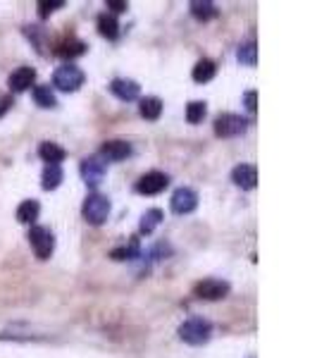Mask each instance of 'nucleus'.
<instances>
[{"instance_id":"obj_29","label":"nucleus","mask_w":317,"mask_h":358,"mask_svg":"<svg viewBox=\"0 0 317 358\" xmlns=\"http://www.w3.org/2000/svg\"><path fill=\"white\" fill-rule=\"evenodd\" d=\"M255 98H258V96H255V91L246 93V108L250 110V113H255V108H258V105H255Z\"/></svg>"},{"instance_id":"obj_16","label":"nucleus","mask_w":317,"mask_h":358,"mask_svg":"<svg viewBox=\"0 0 317 358\" xmlns=\"http://www.w3.org/2000/svg\"><path fill=\"white\" fill-rule=\"evenodd\" d=\"M215 72H217V67L213 60H208V58H203V60H198L196 67H193V72H191V77H193V81L196 84H205V81H210L215 77Z\"/></svg>"},{"instance_id":"obj_23","label":"nucleus","mask_w":317,"mask_h":358,"mask_svg":"<svg viewBox=\"0 0 317 358\" xmlns=\"http://www.w3.org/2000/svg\"><path fill=\"white\" fill-rule=\"evenodd\" d=\"M163 210L160 208H150V210H146L143 212V217H141V232L143 234H150L153 232L155 227L160 225V222H163Z\"/></svg>"},{"instance_id":"obj_6","label":"nucleus","mask_w":317,"mask_h":358,"mask_svg":"<svg viewBox=\"0 0 317 358\" xmlns=\"http://www.w3.org/2000/svg\"><path fill=\"white\" fill-rule=\"evenodd\" d=\"M193 294H196L198 299H205V301H220V299H225V296L229 294V282L208 277V279H203V282H198L196 287H193Z\"/></svg>"},{"instance_id":"obj_5","label":"nucleus","mask_w":317,"mask_h":358,"mask_svg":"<svg viewBox=\"0 0 317 358\" xmlns=\"http://www.w3.org/2000/svg\"><path fill=\"white\" fill-rule=\"evenodd\" d=\"M29 244L33 246V251H36V256L41 260L50 258V254L55 251V237L53 232H50L48 227H31L29 232Z\"/></svg>"},{"instance_id":"obj_12","label":"nucleus","mask_w":317,"mask_h":358,"mask_svg":"<svg viewBox=\"0 0 317 358\" xmlns=\"http://www.w3.org/2000/svg\"><path fill=\"white\" fill-rule=\"evenodd\" d=\"M110 91L115 93L120 100H136L138 98V93H141V86H138L136 81H131V79H115L113 84H110Z\"/></svg>"},{"instance_id":"obj_2","label":"nucleus","mask_w":317,"mask_h":358,"mask_svg":"<svg viewBox=\"0 0 317 358\" xmlns=\"http://www.w3.org/2000/svg\"><path fill=\"white\" fill-rule=\"evenodd\" d=\"M83 217H86V222H91V225H103L105 220H108L110 215V199L103 194H91L86 201H83Z\"/></svg>"},{"instance_id":"obj_19","label":"nucleus","mask_w":317,"mask_h":358,"mask_svg":"<svg viewBox=\"0 0 317 358\" xmlns=\"http://www.w3.org/2000/svg\"><path fill=\"white\" fill-rule=\"evenodd\" d=\"M138 110H141V117H146V120L155 122L160 115H163V100L155 98V96H148V98H143V100H141Z\"/></svg>"},{"instance_id":"obj_10","label":"nucleus","mask_w":317,"mask_h":358,"mask_svg":"<svg viewBox=\"0 0 317 358\" xmlns=\"http://www.w3.org/2000/svg\"><path fill=\"white\" fill-rule=\"evenodd\" d=\"M231 182L236 184V187L246 189V192H250V189H255V184H258V170H255V165H236L231 170Z\"/></svg>"},{"instance_id":"obj_22","label":"nucleus","mask_w":317,"mask_h":358,"mask_svg":"<svg viewBox=\"0 0 317 358\" xmlns=\"http://www.w3.org/2000/svg\"><path fill=\"white\" fill-rule=\"evenodd\" d=\"M191 15L200 22L215 20V17H217V5L215 3H200V0H196V3H191Z\"/></svg>"},{"instance_id":"obj_1","label":"nucleus","mask_w":317,"mask_h":358,"mask_svg":"<svg viewBox=\"0 0 317 358\" xmlns=\"http://www.w3.org/2000/svg\"><path fill=\"white\" fill-rule=\"evenodd\" d=\"M213 337V325L203 318H191V320L179 325V339L191 346H203Z\"/></svg>"},{"instance_id":"obj_3","label":"nucleus","mask_w":317,"mask_h":358,"mask_svg":"<svg viewBox=\"0 0 317 358\" xmlns=\"http://www.w3.org/2000/svg\"><path fill=\"white\" fill-rule=\"evenodd\" d=\"M248 130V120L241 115H234V113H225L215 120V134L222 139H234V137H241L243 132Z\"/></svg>"},{"instance_id":"obj_17","label":"nucleus","mask_w":317,"mask_h":358,"mask_svg":"<svg viewBox=\"0 0 317 358\" xmlns=\"http://www.w3.org/2000/svg\"><path fill=\"white\" fill-rule=\"evenodd\" d=\"M63 167L60 165H46V170H43L41 175V184L46 192H53V189H58L60 184H63Z\"/></svg>"},{"instance_id":"obj_25","label":"nucleus","mask_w":317,"mask_h":358,"mask_svg":"<svg viewBox=\"0 0 317 358\" xmlns=\"http://www.w3.org/2000/svg\"><path fill=\"white\" fill-rule=\"evenodd\" d=\"M205 113H208V108H205L203 100H191V103L186 105V120L191 122V125H198V122H203Z\"/></svg>"},{"instance_id":"obj_20","label":"nucleus","mask_w":317,"mask_h":358,"mask_svg":"<svg viewBox=\"0 0 317 358\" xmlns=\"http://www.w3.org/2000/svg\"><path fill=\"white\" fill-rule=\"evenodd\" d=\"M83 50H86V43L79 41V38H70V41L60 43L55 53H58L60 58H76V55H83Z\"/></svg>"},{"instance_id":"obj_14","label":"nucleus","mask_w":317,"mask_h":358,"mask_svg":"<svg viewBox=\"0 0 317 358\" xmlns=\"http://www.w3.org/2000/svg\"><path fill=\"white\" fill-rule=\"evenodd\" d=\"M38 155H41V160H46L48 165H60L65 160L67 150L53 141H43L41 146H38Z\"/></svg>"},{"instance_id":"obj_7","label":"nucleus","mask_w":317,"mask_h":358,"mask_svg":"<svg viewBox=\"0 0 317 358\" xmlns=\"http://www.w3.org/2000/svg\"><path fill=\"white\" fill-rule=\"evenodd\" d=\"M167 187H170V177H167L165 172H158V170L146 172V175L136 182V192L143 194V196H155V194L165 192Z\"/></svg>"},{"instance_id":"obj_18","label":"nucleus","mask_w":317,"mask_h":358,"mask_svg":"<svg viewBox=\"0 0 317 358\" xmlns=\"http://www.w3.org/2000/svg\"><path fill=\"white\" fill-rule=\"evenodd\" d=\"M38 212H41V205H38V201H22L19 208H17V220L24 222V225H31L33 220L38 217Z\"/></svg>"},{"instance_id":"obj_13","label":"nucleus","mask_w":317,"mask_h":358,"mask_svg":"<svg viewBox=\"0 0 317 358\" xmlns=\"http://www.w3.org/2000/svg\"><path fill=\"white\" fill-rule=\"evenodd\" d=\"M100 155H103L105 160H113V163H117V160L129 158L131 146L127 141H105L103 148H100Z\"/></svg>"},{"instance_id":"obj_27","label":"nucleus","mask_w":317,"mask_h":358,"mask_svg":"<svg viewBox=\"0 0 317 358\" xmlns=\"http://www.w3.org/2000/svg\"><path fill=\"white\" fill-rule=\"evenodd\" d=\"M60 8H65V0H41L38 3V15H41V20H46L48 15H53Z\"/></svg>"},{"instance_id":"obj_9","label":"nucleus","mask_w":317,"mask_h":358,"mask_svg":"<svg viewBox=\"0 0 317 358\" xmlns=\"http://www.w3.org/2000/svg\"><path fill=\"white\" fill-rule=\"evenodd\" d=\"M79 172H81V179H83V182H86L88 187L96 189L98 184L105 179V163H100L98 158H86V160H81Z\"/></svg>"},{"instance_id":"obj_21","label":"nucleus","mask_w":317,"mask_h":358,"mask_svg":"<svg viewBox=\"0 0 317 358\" xmlns=\"http://www.w3.org/2000/svg\"><path fill=\"white\" fill-rule=\"evenodd\" d=\"M138 254H141V246H138V239H131L129 244L117 246V249H115L110 256H113L115 260H133V258H138Z\"/></svg>"},{"instance_id":"obj_26","label":"nucleus","mask_w":317,"mask_h":358,"mask_svg":"<svg viewBox=\"0 0 317 358\" xmlns=\"http://www.w3.org/2000/svg\"><path fill=\"white\" fill-rule=\"evenodd\" d=\"M236 58H238V63L255 67V63H258V48H255V43H243V46L238 48Z\"/></svg>"},{"instance_id":"obj_4","label":"nucleus","mask_w":317,"mask_h":358,"mask_svg":"<svg viewBox=\"0 0 317 358\" xmlns=\"http://www.w3.org/2000/svg\"><path fill=\"white\" fill-rule=\"evenodd\" d=\"M83 72L79 70L76 65H63V67H58L55 70V75H53V84L60 88V91H76V88L83 84Z\"/></svg>"},{"instance_id":"obj_28","label":"nucleus","mask_w":317,"mask_h":358,"mask_svg":"<svg viewBox=\"0 0 317 358\" xmlns=\"http://www.w3.org/2000/svg\"><path fill=\"white\" fill-rule=\"evenodd\" d=\"M127 8H129V3H124V0H108V10H113V13H124Z\"/></svg>"},{"instance_id":"obj_24","label":"nucleus","mask_w":317,"mask_h":358,"mask_svg":"<svg viewBox=\"0 0 317 358\" xmlns=\"http://www.w3.org/2000/svg\"><path fill=\"white\" fill-rule=\"evenodd\" d=\"M33 100H36L41 108H55L58 105V98H55L53 88L50 86H36L33 88Z\"/></svg>"},{"instance_id":"obj_8","label":"nucleus","mask_w":317,"mask_h":358,"mask_svg":"<svg viewBox=\"0 0 317 358\" xmlns=\"http://www.w3.org/2000/svg\"><path fill=\"white\" fill-rule=\"evenodd\" d=\"M170 205H172V212H177V215H188V212L196 210L198 194L193 192V189H188V187H181V189H177V192L172 194Z\"/></svg>"},{"instance_id":"obj_11","label":"nucleus","mask_w":317,"mask_h":358,"mask_svg":"<svg viewBox=\"0 0 317 358\" xmlns=\"http://www.w3.org/2000/svg\"><path fill=\"white\" fill-rule=\"evenodd\" d=\"M33 81H36V70H31V67H19V70H15L13 75H10V88L17 93L26 91V88L33 86Z\"/></svg>"},{"instance_id":"obj_15","label":"nucleus","mask_w":317,"mask_h":358,"mask_svg":"<svg viewBox=\"0 0 317 358\" xmlns=\"http://www.w3.org/2000/svg\"><path fill=\"white\" fill-rule=\"evenodd\" d=\"M98 31H100V36H105V38H110V41H115L117 36H120V22H117V17L115 15H108V13H103L98 17Z\"/></svg>"}]
</instances>
